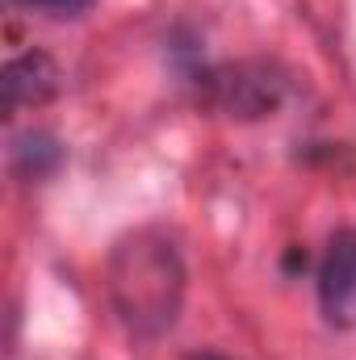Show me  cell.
<instances>
[{"mask_svg":"<svg viewBox=\"0 0 356 360\" xmlns=\"http://www.w3.org/2000/svg\"><path fill=\"white\" fill-rule=\"evenodd\" d=\"M319 314L336 331H356V226L327 239L319 264Z\"/></svg>","mask_w":356,"mask_h":360,"instance_id":"3957f363","label":"cell"},{"mask_svg":"<svg viewBox=\"0 0 356 360\" xmlns=\"http://www.w3.org/2000/svg\"><path fill=\"white\" fill-rule=\"evenodd\" d=\"M17 4L38 17H51V21H80L84 13H92L96 0H17Z\"/></svg>","mask_w":356,"mask_h":360,"instance_id":"8992f818","label":"cell"},{"mask_svg":"<svg viewBox=\"0 0 356 360\" xmlns=\"http://www.w3.org/2000/svg\"><path fill=\"white\" fill-rule=\"evenodd\" d=\"M105 293L139 344H160L180 323L184 297H189V269L184 252L164 226H139L126 231L105 260Z\"/></svg>","mask_w":356,"mask_h":360,"instance_id":"6da1fadb","label":"cell"},{"mask_svg":"<svg viewBox=\"0 0 356 360\" xmlns=\"http://www.w3.org/2000/svg\"><path fill=\"white\" fill-rule=\"evenodd\" d=\"M201 89L231 117H268L285 101V80L268 63H222L201 76Z\"/></svg>","mask_w":356,"mask_h":360,"instance_id":"7a4b0ae2","label":"cell"},{"mask_svg":"<svg viewBox=\"0 0 356 360\" xmlns=\"http://www.w3.org/2000/svg\"><path fill=\"white\" fill-rule=\"evenodd\" d=\"M59 92V68L51 55L42 51H25L17 59L4 63L0 72V101H4V113H17L25 105H46L51 96Z\"/></svg>","mask_w":356,"mask_h":360,"instance_id":"277c9868","label":"cell"},{"mask_svg":"<svg viewBox=\"0 0 356 360\" xmlns=\"http://www.w3.org/2000/svg\"><path fill=\"white\" fill-rule=\"evenodd\" d=\"M8 164L21 180H51L63 168V143L51 130H25L13 139Z\"/></svg>","mask_w":356,"mask_h":360,"instance_id":"5b68a950","label":"cell"},{"mask_svg":"<svg viewBox=\"0 0 356 360\" xmlns=\"http://www.w3.org/2000/svg\"><path fill=\"white\" fill-rule=\"evenodd\" d=\"M193 360H231V356H218V352H201V356H193Z\"/></svg>","mask_w":356,"mask_h":360,"instance_id":"52a82bcc","label":"cell"}]
</instances>
